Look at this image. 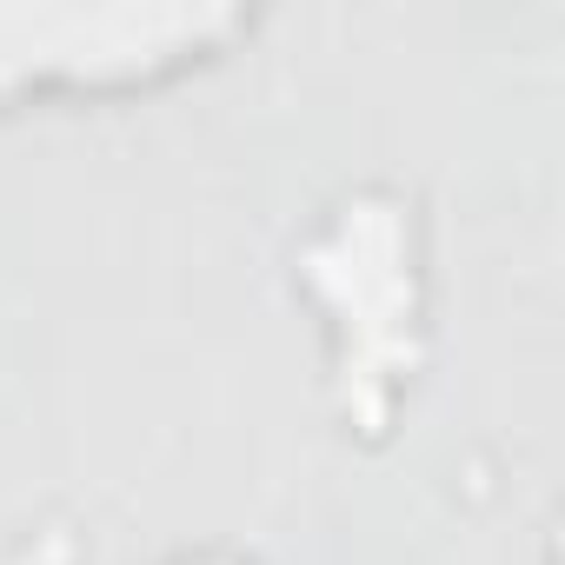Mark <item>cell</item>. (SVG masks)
Here are the masks:
<instances>
[{"label":"cell","instance_id":"obj_2","mask_svg":"<svg viewBox=\"0 0 565 565\" xmlns=\"http://www.w3.org/2000/svg\"><path fill=\"white\" fill-rule=\"evenodd\" d=\"M239 0H0V120L167 94L259 34Z\"/></svg>","mask_w":565,"mask_h":565},{"label":"cell","instance_id":"obj_3","mask_svg":"<svg viewBox=\"0 0 565 565\" xmlns=\"http://www.w3.org/2000/svg\"><path fill=\"white\" fill-rule=\"evenodd\" d=\"M167 565H253V558H239V552H180Z\"/></svg>","mask_w":565,"mask_h":565},{"label":"cell","instance_id":"obj_1","mask_svg":"<svg viewBox=\"0 0 565 565\" xmlns=\"http://www.w3.org/2000/svg\"><path fill=\"white\" fill-rule=\"evenodd\" d=\"M294 287L327 327L333 399L347 433H386L426 366L433 287L419 206L399 186L340 193L294 253Z\"/></svg>","mask_w":565,"mask_h":565}]
</instances>
